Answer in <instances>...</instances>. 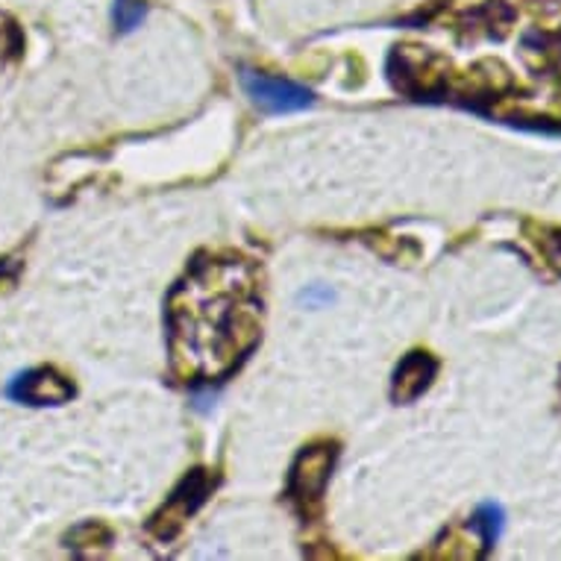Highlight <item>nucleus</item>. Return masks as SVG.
Returning a JSON list of instances; mask_svg holds the SVG:
<instances>
[{"label":"nucleus","mask_w":561,"mask_h":561,"mask_svg":"<svg viewBox=\"0 0 561 561\" xmlns=\"http://www.w3.org/2000/svg\"><path fill=\"white\" fill-rule=\"evenodd\" d=\"M435 374H438V362L430 356V353H421L414 350L409 353L400 368L394 374V382H391V397L394 403H414L417 397L424 394L426 388L433 386Z\"/></svg>","instance_id":"obj_6"},{"label":"nucleus","mask_w":561,"mask_h":561,"mask_svg":"<svg viewBox=\"0 0 561 561\" xmlns=\"http://www.w3.org/2000/svg\"><path fill=\"white\" fill-rule=\"evenodd\" d=\"M145 15H148V7L141 0H115L112 3V21H115L118 33H133L136 27H141Z\"/></svg>","instance_id":"obj_8"},{"label":"nucleus","mask_w":561,"mask_h":561,"mask_svg":"<svg viewBox=\"0 0 561 561\" xmlns=\"http://www.w3.org/2000/svg\"><path fill=\"white\" fill-rule=\"evenodd\" d=\"M171 356L180 377L215 382L262 339L256 267L239 256L197 259L168 297Z\"/></svg>","instance_id":"obj_1"},{"label":"nucleus","mask_w":561,"mask_h":561,"mask_svg":"<svg viewBox=\"0 0 561 561\" xmlns=\"http://www.w3.org/2000/svg\"><path fill=\"white\" fill-rule=\"evenodd\" d=\"M241 89L250 101L256 103L259 110L271 112V115H286V112H300L306 106H312V92L304 85L283 80V77L259 75L244 68L241 71Z\"/></svg>","instance_id":"obj_3"},{"label":"nucleus","mask_w":561,"mask_h":561,"mask_svg":"<svg viewBox=\"0 0 561 561\" xmlns=\"http://www.w3.org/2000/svg\"><path fill=\"white\" fill-rule=\"evenodd\" d=\"M215 479L209 477V470H192L188 477L174 488V494L165 500V506L159 508L153 520H150V533L162 538V541H171L180 529L185 526V520L197 512V508L206 503V497L213 494Z\"/></svg>","instance_id":"obj_2"},{"label":"nucleus","mask_w":561,"mask_h":561,"mask_svg":"<svg viewBox=\"0 0 561 561\" xmlns=\"http://www.w3.org/2000/svg\"><path fill=\"white\" fill-rule=\"evenodd\" d=\"M332 465H335V447L330 444H318L309 447L297 456L295 468H291V479H288V494L297 503H318L323 494V488L330 482Z\"/></svg>","instance_id":"obj_4"},{"label":"nucleus","mask_w":561,"mask_h":561,"mask_svg":"<svg viewBox=\"0 0 561 561\" xmlns=\"http://www.w3.org/2000/svg\"><path fill=\"white\" fill-rule=\"evenodd\" d=\"M7 394L27 405H62L75 397V386L59 370L33 368L12 379L7 386Z\"/></svg>","instance_id":"obj_5"},{"label":"nucleus","mask_w":561,"mask_h":561,"mask_svg":"<svg viewBox=\"0 0 561 561\" xmlns=\"http://www.w3.org/2000/svg\"><path fill=\"white\" fill-rule=\"evenodd\" d=\"M470 535L477 538V543L482 550H491L494 543L500 541V535H503V526H506V512L500 503L494 500H488V503H479L473 508V515H470Z\"/></svg>","instance_id":"obj_7"},{"label":"nucleus","mask_w":561,"mask_h":561,"mask_svg":"<svg viewBox=\"0 0 561 561\" xmlns=\"http://www.w3.org/2000/svg\"><path fill=\"white\" fill-rule=\"evenodd\" d=\"M533 241L538 244V250H541L543 262L561 276V230H556V227H541V230H538V239Z\"/></svg>","instance_id":"obj_9"}]
</instances>
